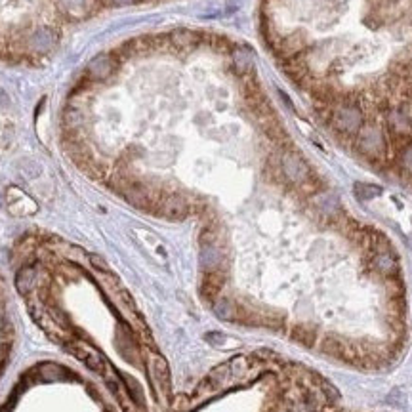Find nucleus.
<instances>
[{
  "label": "nucleus",
  "instance_id": "obj_14",
  "mask_svg": "<svg viewBox=\"0 0 412 412\" xmlns=\"http://www.w3.org/2000/svg\"><path fill=\"white\" fill-rule=\"evenodd\" d=\"M401 160H403V166L412 172V145H408V147H404V149H403Z\"/></svg>",
  "mask_w": 412,
  "mask_h": 412
},
{
  "label": "nucleus",
  "instance_id": "obj_15",
  "mask_svg": "<svg viewBox=\"0 0 412 412\" xmlns=\"http://www.w3.org/2000/svg\"><path fill=\"white\" fill-rule=\"evenodd\" d=\"M44 376L50 378V380H57V378H61V370H59V368H54V366H48L46 370H44Z\"/></svg>",
  "mask_w": 412,
  "mask_h": 412
},
{
  "label": "nucleus",
  "instance_id": "obj_8",
  "mask_svg": "<svg viewBox=\"0 0 412 412\" xmlns=\"http://www.w3.org/2000/svg\"><path fill=\"white\" fill-rule=\"evenodd\" d=\"M164 216L166 218H172V220H182L187 214V202L180 197H170L168 200H164Z\"/></svg>",
  "mask_w": 412,
  "mask_h": 412
},
{
  "label": "nucleus",
  "instance_id": "obj_1",
  "mask_svg": "<svg viewBox=\"0 0 412 412\" xmlns=\"http://www.w3.org/2000/svg\"><path fill=\"white\" fill-rule=\"evenodd\" d=\"M149 376L153 389L162 403H166L172 393V384H170V368L168 363L164 361V357L157 355V353H149Z\"/></svg>",
  "mask_w": 412,
  "mask_h": 412
},
{
  "label": "nucleus",
  "instance_id": "obj_7",
  "mask_svg": "<svg viewBox=\"0 0 412 412\" xmlns=\"http://www.w3.org/2000/svg\"><path fill=\"white\" fill-rule=\"evenodd\" d=\"M292 338H294V341H298V344H301V346L311 348V346L315 344V340H317V330H315V326L301 323V325L294 326Z\"/></svg>",
  "mask_w": 412,
  "mask_h": 412
},
{
  "label": "nucleus",
  "instance_id": "obj_12",
  "mask_svg": "<svg viewBox=\"0 0 412 412\" xmlns=\"http://www.w3.org/2000/svg\"><path fill=\"white\" fill-rule=\"evenodd\" d=\"M355 193L359 198H372L376 195H380L382 189L376 187V185H366V183H357L355 185Z\"/></svg>",
  "mask_w": 412,
  "mask_h": 412
},
{
  "label": "nucleus",
  "instance_id": "obj_4",
  "mask_svg": "<svg viewBox=\"0 0 412 412\" xmlns=\"http://www.w3.org/2000/svg\"><path fill=\"white\" fill-rule=\"evenodd\" d=\"M283 172L294 183H303L309 178V168L305 160L296 153H286L283 157Z\"/></svg>",
  "mask_w": 412,
  "mask_h": 412
},
{
  "label": "nucleus",
  "instance_id": "obj_3",
  "mask_svg": "<svg viewBox=\"0 0 412 412\" xmlns=\"http://www.w3.org/2000/svg\"><path fill=\"white\" fill-rule=\"evenodd\" d=\"M357 149L361 151L366 157H380L384 149H386V142H384V134L378 126H361L357 132Z\"/></svg>",
  "mask_w": 412,
  "mask_h": 412
},
{
  "label": "nucleus",
  "instance_id": "obj_10",
  "mask_svg": "<svg viewBox=\"0 0 412 412\" xmlns=\"http://www.w3.org/2000/svg\"><path fill=\"white\" fill-rule=\"evenodd\" d=\"M54 40H56V37H54L52 32L48 31V29H42V31H37L32 35L31 42L37 50H48V48L54 44Z\"/></svg>",
  "mask_w": 412,
  "mask_h": 412
},
{
  "label": "nucleus",
  "instance_id": "obj_2",
  "mask_svg": "<svg viewBox=\"0 0 412 412\" xmlns=\"http://www.w3.org/2000/svg\"><path fill=\"white\" fill-rule=\"evenodd\" d=\"M332 124L341 134H357L363 126V113L355 103H336L332 111Z\"/></svg>",
  "mask_w": 412,
  "mask_h": 412
},
{
  "label": "nucleus",
  "instance_id": "obj_11",
  "mask_svg": "<svg viewBox=\"0 0 412 412\" xmlns=\"http://www.w3.org/2000/svg\"><path fill=\"white\" fill-rule=\"evenodd\" d=\"M32 281H35V269H31V267H27V269H21L19 271V275H17V288L21 290V292H25L27 288H31Z\"/></svg>",
  "mask_w": 412,
  "mask_h": 412
},
{
  "label": "nucleus",
  "instance_id": "obj_13",
  "mask_svg": "<svg viewBox=\"0 0 412 412\" xmlns=\"http://www.w3.org/2000/svg\"><path fill=\"white\" fill-rule=\"evenodd\" d=\"M90 263H92V265H94L99 273H107V271H111V269H109V265L105 263V260H103L101 256H97V254H92V256H90Z\"/></svg>",
  "mask_w": 412,
  "mask_h": 412
},
{
  "label": "nucleus",
  "instance_id": "obj_6",
  "mask_svg": "<svg viewBox=\"0 0 412 412\" xmlns=\"http://www.w3.org/2000/svg\"><path fill=\"white\" fill-rule=\"evenodd\" d=\"M233 65L238 75H248L254 69V57L246 48H238L233 52Z\"/></svg>",
  "mask_w": 412,
  "mask_h": 412
},
{
  "label": "nucleus",
  "instance_id": "obj_16",
  "mask_svg": "<svg viewBox=\"0 0 412 412\" xmlns=\"http://www.w3.org/2000/svg\"><path fill=\"white\" fill-rule=\"evenodd\" d=\"M115 2H119V4H126V2H130V0H115Z\"/></svg>",
  "mask_w": 412,
  "mask_h": 412
},
{
  "label": "nucleus",
  "instance_id": "obj_9",
  "mask_svg": "<svg viewBox=\"0 0 412 412\" xmlns=\"http://www.w3.org/2000/svg\"><path fill=\"white\" fill-rule=\"evenodd\" d=\"M321 351L328 357H336V359H346L348 355V349H346V344L338 338H325L323 344H321Z\"/></svg>",
  "mask_w": 412,
  "mask_h": 412
},
{
  "label": "nucleus",
  "instance_id": "obj_5",
  "mask_svg": "<svg viewBox=\"0 0 412 412\" xmlns=\"http://www.w3.org/2000/svg\"><path fill=\"white\" fill-rule=\"evenodd\" d=\"M113 73V61L109 56H97L88 63V75L95 80L107 79Z\"/></svg>",
  "mask_w": 412,
  "mask_h": 412
}]
</instances>
